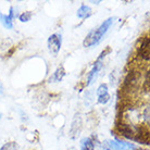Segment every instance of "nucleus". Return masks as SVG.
Returning <instances> with one entry per match:
<instances>
[{"label":"nucleus","mask_w":150,"mask_h":150,"mask_svg":"<svg viewBox=\"0 0 150 150\" xmlns=\"http://www.w3.org/2000/svg\"><path fill=\"white\" fill-rule=\"evenodd\" d=\"M114 20H115V18H109L105 21H103L97 28L90 30L88 35L85 37L84 41H83V46L85 48H90V47H94V46L98 45L102 40V38L105 37V35L108 33L110 27L113 25Z\"/></svg>","instance_id":"f257e3e1"},{"label":"nucleus","mask_w":150,"mask_h":150,"mask_svg":"<svg viewBox=\"0 0 150 150\" xmlns=\"http://www.w3.org/2000/svg\"><path fill=\"white\" fill-rule=\"evenodd\" d=\"M102 148L105 150H136L134 144L126 143L120 139H109L102 143Z\"/></svg>","instance_id":"f03ea898"},{"label":"nucleus","mask_w":150,"mask_h":150,"mask_svg":"<svg viewBox=\"0 0 150 150\" xmlns=\"http://www.w3.org/2000/svg\"><path fill=\"white\" fill-rule=\"evenodd\" d=\"M116 131L121 136H123L124 138L131 139V140H135L136 136V128L137 126H134L132 124L126 123L124 120H119L116 122Z\"/></svg>","instance_id":"7ed1b4c3"},{"label":"nucleus","mask_w":150,"mask_h":150,"mask_svg":"<svg viewBox=\"0 0 150 150\" xmlns=\"http://www.w3.org/2000/svg\"><path fill=\"white\" fill-rule=\"evenodd\" d=\"M139 84V74L135 71H132L126 75L123 83V91L125 94H132L138 89Z\"/></svg>","instance_id":"20e7f679"},{"label":"nucleus","mask_w":150,"mask_h":150,"mask_svg":"<svg viewBox=\"0 0 150 150\" xmlns=\"http://www.w3.org/2000/svg\"><path fill=\"white\" fill-rule=\"evenodd\" d=\"M47 45H48L49 52L52 56H58V53L60 51L61 46H62V36L59 33H54V34L50 35L47 40Z\"/></svg>","instance_id":"39448f33"},{"label":"nucleus","mask_w":150,"mask_h":150,"mask_svg":"<svg viewBox=\"0 0 150 150\" xmlns=\"http://www.w3.org/2000/svg\"><path fill=\"white\" fill-rule=\"evenodd\" d=\"M137 54L145 62H149V36L142 37L137 47Z\"/></svg>","instance_id":"423d86ee"},{"label":"nucleus","mask_w":150,"mask_h":150,"mask_svg":"<svg viewBox=\"0 0 150 150\" xmlns=\"http://www.w3.org/2000/svg\"><path fill=\"white\" fill-rule=\"evenodd\" d=\"M102 64H103L102 59L98 58L97 60H96V62L94 63V65H93V69L90 70V72L88 73V75H87L86 86H90V85L96 81V79H97V76H98V73H99V71L102 69Z\"/></svg>","instance_id":"0eeeda50"},{"label":"nucleus","mask_w":150,"mask_h":150,"mask_svg":"<svg viewBox=\"0 0 150 150\" xmlns=\"http://www.w3.org/2000/svg\"><path fill=\"white\" fill-rule=\"evenodd\" d=\"M97 98L98 103L100 105H107L110 101V95L107 84H101L97 88Z\"/></svg>","instance_id":"6e6552de"},{"label":"nucleus","mask_w":150,"mask_h":150,"mask_svg":"<svg viewBox=\"0 0 150 150\" xmlns=\"http://www.w3.org/2000/svg\"><path fill=\"white\" fill-rule=\"evenodd\" d=\"M81 129H82V117H81L79 114H75L74 119H73L71 124V129H70L71 138H76L79 135Z\"/></svg>","instance_id":"1a4fd4ad"},{"label":"nucleus","mask_w":150,"mask_h":150,"mask_svg":"<svg viewBox=\"0 0 150 150\" xmlns=\"http://www.w3.org/2000/svg\"><path fill=\"white\" fill-rule=\"evenodd\" d=\"M76 15H77L79 19H88L89 16L93 15V10H91V8H90L89 6L82 4V6L77 9Z\"/></svg>","instance_id":"9d476101"},{"label":"nucleus","mask_w":150,"mask_h":150,"mask_svg":"<svg viewBox=\"0 0 150 150\" xmlns=\"http://www.w3.org/2000/svg\"><path fill=\"white\" fill-rule=\"evenodd\" d=\"M64 76H65V70H64V68L62 67V65H60L56 71L53 72V74L49 77V82L50 83H59L63 79Z\"/></svg>","instance_id":"9b49d317"},{"label":"nucleus","mask_w":150,"mask_h":150,"mask_svg":"<svg viewBox=\"0 0 150 150\" xmlns=\"http://www.w3.org/2000/svg\"><path fill=\"white\" fill-rule=\"evenodd\" d=\"M81 150H95V142L93 137H84L81 140Z\"/></svg>","instance_id":"f8f14e48"},{"label":"nucleus","mask_w":150,"mask_h":150,"mask_svg":"<svg viewBox=\"0 0 150 150\" xmlns=\"http://www.w3.org/2000/svg\"><path fill=\"white\" fill-rule=\"evenodd\" d=\"M0 23H1V25H2L4 28H7V30H12V28H13V20H12L8 14L0 13Z\"/></svg>","instance_id":"ddd939ff"},{"label":"nucleus","mask_w":150,"mask_h":150,"mask_svg":"<svg viewBox=\"0 0 150 150\" xmlns=\"http://www.w3.org/2000/svg\"><path fill=\"white\" fill-rule=\"evenodd\" d=\"M19 145L15 143V142H9L6 143L4 146L0 148V150H18Z\"/></svg>","instance_id":"4468645a"},{"label":"nucleus","mask_w":150,"mask_h":150,"mask_svg":"<svg viewBox=\"0 0 150 150\" xmlns=\"http://www.w3.org/2000/svg\"><path fill=\"white\" fill-rule=\"evenodd\" d=\"M32 16H33V13L30 11H27V12H23L22 14L19 15V20L21 21L22 23H26L28 21H30L32 19Z\"/></svg>","instance_id":"2eb2a0df"},{"label":"nucleus","mask_w":150,"mask_h":150,"mask_svg":"<svg viewBox=\"0 0 150 150\" xmlns=\"http://www.w3.org/2000/svg\"><path fill=\"white\" fill-rule=\"evenodd\" d=\"M144 91L145 93H149V71H147L146 79L144 81Z\"/></svg>","instance_id":"dca6fc26"},{"label":"nucleus","mask_w":150,"mask_h":150,"mask_svg":"<svg viewBox=\"0 0 150 150\" xmlns=\"http://www.w3.org/2000/svg\"><path fill=\"white\" fill-rule=\"evenodd\" d=\"M8 15H9V16H10L12 20L16 19V16H18V13H16V11H15V8L14 7L10 8V10H9V13H8Z\"/></svg>","instance_id":"f3484780"},{"label":"nucleus","mask_w":150,"mask_h":150,"mask_svg":"<svg viewBox=\"0 0 150 150\" xmlns=\"http://www.w3.org/2000/svg\"><path fill=\"white\" fill-rule=\"evenodd\" d=\"M4 85H2V83H1V81H0V96L4 94Z\"/></svg>","instance_id":"a211bd4d"},{"label":"nucleus","mask_w":150,"mask_h":150,"mask_svg":"<svg viewBox=\"0 0 150 150\" xmlns=\"http://www.w3.org/2000/svg\"><path fill=\"white\" fill-rule=\"evenodd\" d=\"M68 150H76V148H74V147H72V148H70V149Z\"/></svg>","instance_id":"6ab92c4d"}]
</instances>
